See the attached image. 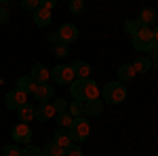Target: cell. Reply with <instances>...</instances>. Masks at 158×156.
I'll return each instance as SVG.
<instances>
[{"mask_svg": "<svg viewBox=\"0 0 158 156\" xmlns=\"http://www.w3.org/2000/svg\"><path fill=\"white\" fill-rule=\"evenodd\" d=\"M139 30H141V25L137 23V19H129V21H124V32H127V34L135 36Z\"/></svg>", "mask_w": 158, "mask_h": 156, "instance_id": "cell-25", "label": "cell"}, {"mask_svg": "<svg viewBox=\"0 0 158 156\" xmlns=\"http://www.w3.org/2000/svg\"><path fill=\"white\" fill-rule=\"evenodd\" d=\"M32 17H34V23L38 25V27H47V25L51 23V13L49 11H44V9H38L36 13H32Z\"/></svg>", "mask_w": 158, "mask_h": 156, "instance_id": "cell-19", "label": "cell"}, {"mask_svg": "<svg viewBox=\"0 0 158 156\" xmlns=\"http://www.w3.org/2000/svg\"><path fill=\"white\" fill-rule=\"evenodd\" d=\"M146 57H150L152 61H156V59H158V44H156V42H154L152 47L148 48V55H146Z\"/></svg>", "mask_w": 158, "mask_h": 156, "instance_id": "cell-33", "label": "cell"}, {"mask_svg": "<svg viewBox=\"0 0 158 156\" xmlns=\"http://www.w3.org/2000/svg\"><path fill=\"white\" fill-rule=\"evenodd\" d=\"M51 78H53L57 84H65V86L76 80L72 65H55V68L51 70Z\"/></svg>", "mask_w": 158, "mask_h": 156, "instance_id": "cell-4", "label": "cell"}, {"mask_svg": "<svg viewBox=\"0 0 158 156\" xmlns=\"http://www.w3.org/2000/svg\"><path fill=\"white\" fill-rule=\"evenodd\" d=\"M53 141L59 145V148H68V145L72 144V139H70V133H68V129H57V131L53 133Z\"/></svg>", "mask_w": 158, "mask_h": 156, "instance_id": "cell-18", "label": "cell"}, {"mask_svg": "<svg viewBox=\"0 0 158 156\" xmlns=\"http://www.w3.org/2000/svg\"><path fill=\"white\" fill-rule=\"evenodd\" d=\"M152 34H154V42H156V44H158V25H156V27H154V30H152Z\"/></svg>", "mask_w": 158, "mask_h": 156, "instance_id": "cell-36", "label": "cell"}, {"mask_svg": "<svg viewBox=\"0 0 158 156\" xmlns=\"http://www.w3.org/2000/svg\"><path fill=\"white\" fill-rule=\"evenodd\" d=\"M2 156H21V148L17 144H9L2 148Z\"/></svg>", "mask_w": 158, "mask_h": 156, "instance_id": "cell-26", "label": "cell"}, {"mask_svg": "<svg viewBox=\"0 0 158 156\" xmlns=\"http://www.w3.org/2000/svg\"><path fill=\"white\" fill-rule=\"evenodd\" d=\"M135 19H137V23L141 25V27H150V25L156 21V11H154V9H150V6H146V9L139 13Z\"/></svg>", "mask_w": 158, "mask_h": 156, "instance_id": "cell-12", "label": "cell"}, {"mask_svg": "<svg viewBox=\"0 0 158 156\" xmlns=\"http://www.w3.org/2000/svg\"><path fill=\"white\" fill-rule=\"evenodd\" d=\"M57 34H59V42L68 47V44H72V42L78 40V27L74 23H63L59 30H57Z\"/></svg>", "mask_w": 158, "mask_h": 156, "instance_id": "cell-7", "label": "cell"}, {"mask_svg": "<svg viewBox=\"0 0 158 156\" xmlns=\"http://www.w3.org/2000/svg\"><path fill=\"white\" fill-rule=\"evenodd\" d=\"M70 139L72 144H80V141H86L89 135H91V124L86 118H74V124L70 127Z\"/></svg>", "mask_w": 158, "mask_h": 156, "instance_id": "cell-2", "label": "cell"}, {"mask_svg": "<svg viewBox=\"0 0 158 156\" xmlns=\"http://www.w3.org/2000/svg\"><path fill=\"white\" fill-rule=\"evenodd\" d=\"M135 78V70H133V65L131 63H122L120 68H118V82H131Z\"/></svg>", "mask_w": 158, "mask_h": 156, "instance_id": "cell-17", "label": "cell"}, {"mask_svg": "<svg viewBox=\"0 0 158 156\" xmlns=\"http://www.w3.org/2000/svg\"><path fill=\"white\" fill-rule=\"evenodd\" d=\"M30 78H32L36 84H47L49 78H51V72L42 65V63H34V65L30 68Z\"/></svg>", "mask_w": 158, "mask_h": 156, "instance_id": "cell-8", "label": "cell"}, {"mask_svg": "<svg viewBox=\"0 0 158 156\" xmlns=\"http://www.w3.org/2000/svg\"><path fill=\"white\" fill-rule=\"evenodd\" d=\"M63 152V148L55 144V141H49L47 145H42V156H61Z\"/></svg>", "mask_w": 158, "mask_h": 156, "instance_id": "cell-23", "label": "cell"}, {"mask_svg": "<svg viewBox=\"0 0 158 156\" xmlns=\"http://www.w3.org/2000/svg\"><path fill=\"white\" fill-rule=\"evenodd\" d=\"M55 116H57V112L53 108V101H49V103H38L36 106V120L38 122H47V120L55 118Z\"/></svg>", "mask_w": 158, "mask_h": 156, "instance_id": "cell-11", "label": "cell"}, {"mask_svg": "<svg viewBox=\"0 0 158 156\" xmlns=\"http://www.w3.org/2000/svg\"><path fill=\"white\" fill-rule=\"evenodd\" d=\"M53 108H55L57 114H63V112H68V101H65V99H61V97H57V99L53 101Z\"/></svg>", "mask_w": 158, "mask_h": 156, "instance_id": "cell-30", "label": "cell"}, {"mask_svg": "<svg viewBox=\"0 0 158 156\" xmlns=\"http://www.w3.org/2000/svg\"><path fill=\"white\" fill-rule=\"evenodd\" d=\"M101 112H103V101L101 99H93V101H86L85 103V116L86 118L101 116Z\"/></svg>", "mask_w": 158, "mask_h": 156, "instance_id": "cell-13", "label": "cell"}, {"mask_svg": "<svg viewBox=\"0 0 158 156\" xmlns=\"http://www.w3.org/2000/svg\"><path fill=\"white\" fill-rule=\"evenodd\" d=\"M21 9H23V11L36 13L38 9H40V0H21Z\"/></svg>", "mask_w": 158, "mask_h": 156, "instance_id": "cell-28", "label": "cell"}, {"mask_svg": "<svg viewBox=\"0 0 158 156\" xmlns=\"http://www.w3.org/2000/svg\"><path fill=\"white\" fill-rule=\"evenodd\" d=\"M131 65H133L135 74H148V72H150V68H152V59L143 55V57H137Z\"/></svg>", "mask_w": 158, "mask_h": 156, "instance_id": "cell-16", "label": "cell"}, {"mask_svg": "<svg viewBox=\"0 0 158 156\" xmlns=\"http://www.w3.org/2000/svg\"><path fill=\"white\" fill-rule=\"evenodd\" d=\"M89 82H91V78H85V80H78V78H76V80L70 84V93H72V97L76 101H82V103H85V95H86Z\"/></svg>", "mask_w": 158, "mask_h": 156, "instance_id": "cell-9", "label": "cell"}, {"mask_svg": "<svg viewBox=\"0 0 158 156\" xmlns=\"http://www.w3.org/2000/svg\"><path fill=\"white\" fill-rule=\"evenodd\" d=\"M32 95L36 97V101H40V103H49L51 99H55V91H53L51 84H36Z\"/></svg>", "mask_w": 158, "mask_h": 156, "instance_id": "cell-10", "label": "cell"}, {"mask_svg": "<svg viewBox=\"0 0 158 156\" xmlns=\"http://www.w3.org/2000/svg\"><path fill=\"white\" fill-rule=\"evenodd\" d=\"M74 70V76L78 78V80H85V78H89L91 76V65L86 63V61H74V63H70Z\"/></svg>", "mask_w": 158, "mask_h": 156, "instance_id": "cell-15", "label": "cell"}, {"mask_svg": "<svg viewBox=\"0 0 158 156\" xmlns=\"http://www.w3.org/2000/svg\"><path fill=\"white\" fill-rule=\"evenodd\" d=\"M55 120L59 122V129H68V131H70V127L74 124V118H72V114H70V112L57 114V116H55Z\"/></svg>", "mask_w": 158, "mask_h": 156, "instance_id": "cell-22", "label": "cell"}, {"mask_svg": "<svg viewBox=\"0 0 158 156\" xmlns=\"http://www.w3.org/2000/svg\"><path fill=\"white\" fill-rule=\"evenodd\" d=\"M17 89H19V91H23L25 95H27V93H34L36 82H34L30 76H21V78H17Z\"/></svg>", "mask_w": 158, "mask_h": 156, "instance_id": "cell-20", "label": "cell"}, {"mask_svg": "<svg viewBox=\"0 0 158 156\" xmlns=\"http://www.w3.org/2000/svg\"><path fill=\"white\" fill-rule=\"evenodd\" d=\"M68 112L72 114V118H86L85 116V103H82V101H76V99H74L72 103L68 106Z\"/></svg>", "mask_w": 158, "mask_h": 156, "instance_id": "cell-21", "label": "cell"}, {"mask_svg": "<svg viewBox=\"0 0 158 156\" xmlns=\"http://www.w3.org/2000/svg\"><path fill=\"white\" fill-rule=\"evenodd\" d=\"M21 156H42V148H38V145H25L23 150H21Z\"/></svg>", "mask_w": 158, "mask_h": 156, "instance_id": "cell-29", "label": "cell"}, {"mask_svg": "<svg viewBox=\"0 0 158 156\" xmlns=\"http://www.w3.org/2000/svg\"><path fill=\"white\" fill-rule=\"evenodd\" d=\"M101 99L106 103H112V106H118L127 99V86L122 82H108L103 89H101Z\"/></svg>", "mask_w": 158, "mask_h": 156, "instance_id": "cell-1", "label": "cell"}, {"mask_svg": "<svg viewBox=\"0 0 158 156\" xmlns=\"http://www.w3.org/2000/svg\"><path fill=\"white\" fill-rule=\"evenodd\" d=\"M68 9H70V13H74V15H80V13L85 11V0H70V2H68Z\"/></svg>", "mask_w": 158, "mask_h": 156, "instance_id": "cell-24", "label": "cell"}, {"mask_svg": "<svg viewBox=\"0 0 158 156\" xmlns=\"http://www.w3.org/2000/svg\"><path fill=\"white\" fill-rule=\"evenodd\" d=\"M4 103H6V108H9V110H15V112H17L21 106H25V103H27V95H25L23 91H19V89H13V91H9V93H6Z\"/></svg>", "mask_w": 158, "mask_h": 156, "instance_id": "cell-6", "label": "cell"}, {"mask_svg": "<svg viewBox=\"0 0 158 156\" xmlns=\"http://www.w3.org/2000/svg\"><path fill=\"white\" fill-rule=\"evenodd\" d=\"M17 118H19V122H23V124L32 122V120L36 118V108H34L32 103H25V106H21V108L17 110Z\"/></svg>", "mask_w": 158, "mask_h": 156, "instance_id": "cell-14", "label": "cell"}, {"mask_svg": "<svg viewBox=\"0 0 158 156\" xmlns=\"http://www.w3.org/2000/svg\"><path fill=\"white\" fill-rule=\"evenodd\" d=\"M9 21H11V13L6 11V6L2 4V9H0V25H2V23H9Z\"/></svg>", "mask_w": 158, "mask_h": 156, "instance_id": "cell-32", "label": "cell"}, {"mask_svg": "<svg viewBox=\"0 0 158 156\" xmlns=\"http://www.w3.org/2000/svg\"><path fill=\"white\" fill-rule=\"evenodd\" d=\"M154 68H156V70H158V59H156V61H154Z\"/></svg>", "mask_w": 158, "mask_h": 156, "instance_id": "cell-37", "label": "cell"}, {"mask_svg": "<svg viewBox=\"0 0 158 156\" xmlns=\"http://www.w3.org/2000/svg\"><path fill=\"white\" fill-rule=\"evenodd\" d=\"M55 55H57V57H65V55H68V47H65V44H57V47H55Z\"/></svg>", "mask_w": 158, "mask_h": 156, "instance_id": "cell-34", "label": "cell"}, {"mask_svg": "<svg viewBox=\"0 0 158 156\" xmlns=\"http://www.w3.org/2000/svg\"><path fill=\"white\" fill-rule=\"evenodd\" d=\"M0 9H2V4H0Z\"/></svg>", "mask_w": 158, "mask_h": 156, "instance_id": "cell-38", "label": "cell"}, {"mask_svg": "<svg viewBox=\"0 0 158 156\" xmlns=\"http://www.w3.org/2000/svg\"><path fill=\"white\" fill-rule=\"evenodd\" d=\"M47 40H49L51 44H55V47H57V44H61V42H59V34H57V32H51L49 36H47Z\"/></svg>", "mask_w": 158, "mask_h": 156, "instance_id": "cell-35", "label": "cell"}, {"mask_svg": "<svg viewBox=\"0 0 158 156\" xmlns=\"http://www.w3.org/2000/svg\"><path fill=\"white\" fill-rule=\"evenodd\" d=\"M61 156H82V150H80L78 144H70L68 148H63Z\"/></svg>", "mask_w": 158, "mask_h": 156, "instance_id": "cell-27", "label": "cell"}, {"mask_svg": "<svg viewBox=\"0 0 158 156\" xmlns=\"http://www.w3.org/2000/svg\"><path fill=\"white\" fill-rule=\"evenodd\" d=\"M32 129L27 127V124H23V122H17L15 127L11 129V137L15 139V144H25L30 145L32 144Z\"/></svg>", "mask_w": 158, "mask_h": 156, "instance_id": "cell-5", "label": "cell"}, {"mask_svg": "<svg viewBox=\"0 0 158 156\" xmlns=\"http://www.w3.org/2000/svg\"><path fill=\"white\" fill-rule=\"evenodd\" d=\"M57 6V0H40V9H44V11H53Z\"/></svg>", "mask_w": 158, "mask_h": 156, "instance_id": "cell-31", "label": "cell"}, {"mask_svg": "<svg viewBox=\"0 0 158 156\" xmlns=\"http://www.w3.org/2000/svg\"><path fill=\"white\" fill-rule=\"evenodd\" d=\"M133 48L135 51H146L148 53V48L154 44V34H152V27H141L137 34L133 36Z\"/></svg>", "mask_w": 158, "mask_h": 156, "instance_id": "cell-3", "label": "cell"}]
</instances>
